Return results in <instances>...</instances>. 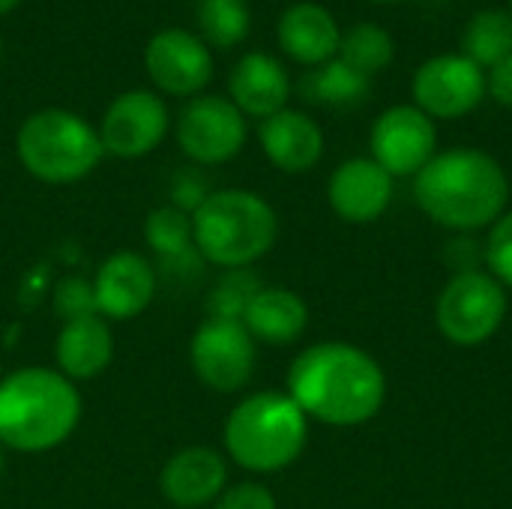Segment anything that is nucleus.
Returning a JSON list of instances; mask_svg holds the SVG:
<instances>
[{"mask_svg":"<svg viewBox=\"0 0 512 509\" xmlns=\"http://www.w3.org/2000/svg\"><path fill=\"white\" fill-rule=\"evenodd\" d=\"M417 207L441 228L474 234L492 228L510 204L504 165L480 147H453L432 156L414 177Z\"/></svg>","mask_w":512,"mask_h":509,"instance_id":"obj_2","label":"nucleus"},{"mask_svg":"<svg viewBox=\"0 0 512 509\" xmlns=\"http://www.w3.org/2000/svg\"><path fill=\"white\" fill-rule=\"evenodd\" d=\"M180 150L201 165H222L246 144V117L225 96H195L177 120Z\"/></svg>","mask_w":512,"mask_h":509,"instance_id":"obj_11","label":"nucleus"},{"mask_svg":"<svg viewBox=\"0 0 512 509\" xmlns=\"http://www.w3.org/2000/svg\"><path fill=\"white\" fill-rule=\"evenodd\" d=\"M414 105L432 120H459L486 99V69L465 54H435L411 78Z\"/></svg>","mask_w":512,"mask_h":509,"instance_id":"obj_8","label":"nucleus"},{"mask_svg":"<svg viewBox=\"0 0 512 509\" xmlns=\"http://www.w3.org/2000/svg\"><path fill=\"white\" fill-rule=\"evenodd\" d=\"M93 291L99 315L114 321H132L150 306L156 294V273L150 261L138 252H114L99 267Z\"/></svg>","mask_w":512,"mask_h":509,"instance_id":"obj_15","label":"nucleus"},{"mask_svg":"<svg viewBox=\"0 0 512 509\" xmlns=\"http://www.w3.org/2000/svg\"><path fill=\"white\" fill-rule=\"evenodd\" d=\"M0 57H3V39H0Z\"/></svg>","mask_w":512,"mask_h":509,"instance_id":"obj_34","label":"nucleus"},{"mask_svg":"<svg viewBox=\"0 0 512 509\" xmlns=\"http://www.w3.org/2000/svg\"><path fill=\"white\" fill-rule=\"evenodd\" d=\"M258 141L264 156L285 174L312 171L324 156V132L321 126L294 108H282L273 117L261 120Z\"/></svg>","mask_w":512,"mask_h":509,"instance_id":"obj_18","label":"nucleus"},{"mask_svg":"<svg viewBox=\"0 0 512 509\" xmlns=\"http://www.w3.org/2000/svg\"><path fill=\"white\" fill-rule=\"evenodd\" d=\"M60 375L69 381H87L108 369L114 360V336L102 315L66 321L54 348Z\"/></svg>","mask_w":512,"mask_h":509,"instance_id":"obj_21","label":"nucleus"},{"mask_svg":"<svg viewBox=\"0 0 512 509\" xmlns=\"http://www.w3.org/2000/svg\"><path fill=\"white\" fill-rule=\"evenodd\" d=\"M168 132V108L156 93L129 90L120 93L99 126L102 150L120 159H138L162 144Z\"/></svg>","mask_w":512,"mask_h":509,"instance_id":"obj_13","label":"nucleus"},{"mask_svg":"<svg viewBox=\"0 0 512 509\" xmlns=\"http://www.w3.org/2000/svg\"><path fill=\"white\" fill-rule=\"evenodd\" d=\"M240 321L255 342L291 345L309 327V306L300 294H294L288 288H261L249 300Z\"/></svg>","mask_w":512,"mask_h":509,"instance_id":"obj_20","label":"nucleus"},{"mask_svg":"<svg viewBox=\"0 0 512 509\" xmlns=\"http://www.w3.org/2000/svg\"><path fill=\"white\" fill-rule=\"evenodd\" d=\"M81 420V396L54 369L30 366L0 381V447L45 453L60 447Z\"/></svg>","mask_w":512,"mask_h":509,"instance_id":"obj_3","label":"nucleus"},{"mask_svg":"<svg viewBox=\"0 0 512 509\" xmlns=\"http://www.w3.org/2000/svg\"><path fill=\"white\" fill-rule=\"evenodd\" d=\"M306 441L309 417L288 393H252L225 420V450L252 474L285 471L303 456Z\"/></svg>","mask_w":512,"mask_h":509,"instance_id":"obj_5","label":"nucleus"},{"mask_svg":"<svg viewBox=\"0 0 512 509\" xmlns=\"http://www.w3.org/2000/svg\"><path fill=\"white\" fill-rule=\"evenodd\" d=\"M228 93H231V102L243 111V117L249 114V117L267 120L288 105L291 78H288V69L273 54L249 51L234 63L228 75Z\"/></svg>","mask_w":512,"mask_h":509,"instance_id":"obj_17","label":"nucleus"},{"mask_svg":"<svg viewBox=\"0 0 512 509\" xmlns=\"http://www.w3.org/2000/svg\"><path fill=\"white\" fill-rule=\"evenodd\" d=\"M276 36L279 48L303 66H324L327 60L339 57L342 30L333 12L321 3L303 0L288 6L279 18Z\"/></svg>","mask_w":512,"mask_h":509,"instance_id":"obj_19","label":"nucleus"},{"mask_svg":"<svg viewBox=\"0 0 512 509\" xmlns=\"http://www.w3.org/2000/svg\"><path fill=\"white\" fill-rule=\"evenodd\" d=\"M54 309L57 315L66 321H78V318H93L99 315V306H96V291H93V282L87 279H63L57 285V294H54Z\"/></svg>","mask_w":512,"mask_h":509,"instance_id":"obj_28","label":"nucleus"},{"mask_svg":"<svg viewBox=\"0 0 512 509\" xmlns=\"http://www.w3.org/2000/svg\"><path fill=\"white\" fill-rule=\"evenodd\" d=\"M0 468H3V459H0Z\"/></svg>","mask_w":512,"mask_h":509,"instance_id":"obj_35","label":"nucleus"},{"mask_svg":"<svg viewBox=\"0 0 512 509\" xmlns=\"http://www.w3.org/2000/svg\"><path fill=\"white\" fill-rule=\"evenodd\" d=\"M327 201L348 225L378 222L393 201V177L372 156L348 159L330 174Z\"/></svg>","mask_w":512,"mask_h":509,"instance_id":"obj_14","label":"nucleus"},{"mask_svg":"<svg viewBox=\"0 0 512 509\" xmlns=\"http://www.w3.org/2000/svg\"><path fill=\"white\" fill-rule=\"evenodd\" d=\"M150 81L168 96H195L213 78V54L204 39L183 27L159 30L144 48Z\"/></svg>","mask_w":512,"mask_h":509,"instance_id":"obj_12","label":"nucleus"},{"mask_svg":"<svg viewBox=\"0 0 512 509\" xmlns=\"http://www.w3.org/2000/svg\"><path fill=\"white\" fill-rule=\"evenodd\" d=\"M213 509H276V498L261 483H237L216 498Z\"/></svg>","mask_w":512,"mask_h":509,"instance_id":"obj_29","label":"nucleus"},{"mask_svg":"<svg viewBox=\"0 0 512 509\" xmlns=\"http://www.w3.org/2000/svg\"><path fill=\"white\" fill-rule=\"evenodd\" d=\"M288 396L324 426L351 429L375 420L387 402L381 363L348 342H318L288 369Z\"/></svg>","mask_w":512,"mask_h":509,"instance_id":"obj_1","label":"nucleus"},{"mask_svg":"<svg viewBox=\"0 0 512 509\" xmlns=\"http://www.w3.org/2000/svg\"><path fill=\"white\" fill-rule=\"evenodd\" d=\"M15 153L36 180L63 186L84 180L105 150L99 132L84 117L63 108H45L21 123Z\"/></svg>","mask_w":512,"mask_h":509,"instance_id":"obj_6","label":"nucleus"},{"mask_svg":"<svg viewBox=\"0 0 512 509\" xmlns=\"http://www.w3.org/2000/svg\"><path fill=\"white\" fill-rule=\"evenodd\" d=\"M198 24L204 39L219 48H234L249 36L252 15L246 0H198Z\"/></svg>","mask_w":512,"mask_h":509,"instance_id":"obj_26","label":"nucleus"},{"mask_svg":"<svg viewBox=\"0 0 512 509\" xmlns=\"http://www.w3.org/2000/svg\"><path fill=\"white\" fill-rule=\"evenodd\" d=\"M21 0H0V15H6V12H12L15 6H18Z\"/></svg>","mask_w":512,"mask_h":509,"instance_id":"obj_31","label":"nucleus"},{"mask_svg":"<svg viewBox=\"0 0 512 509\" xmlns=\"http://www.w3.org/2000/svg\"><path fill=\"white\" fill-rule=\"evenodd\" d=\"M228 486V465L222 453L210 447H186L174 453L159 477L162 495L177 509H198L216 504Z\"/></svg>","mask_w":512,"mask_h":509,"instance_id":"obj_16","label":"nucleus"},{"mask_svg":"<svg viewBox=\"0 0 512 509\" xmlns=\"http://www.w3.org/2000/svg\"><path fill=\"white\" fill-rule=\"evenodd\" d=\"M375 3H405V0H375Z\"/></svg>","mask_w":512,"mask_h":509,"instance_id":"obj_32","label":"nucleus"},{"mask_svg":"<svg viewBox=\"0 0 512 509\" xmlns=\"http://www.w3.org/2000/svg\"><path fill=\"white\" fill-rule=\"evenodd\" d=\"M504 9H507V12H510V15H512V0H507V6H504Z\"/></svg>","mask_w":512,"mask_h":509,"instance_id":"obj_33","label":"nucleus"},{"mask_svg":"<svg viewBox=\"0 0 512 509\" xmlns=\"http://www.w3.org/2000/svg\"><path fill=\"white\" fill-rule=\"evenodd\" d=\"M396 57V39L387 27L363 21L354 24L348 33H342L339 42V60H345L348 66H354L363 75H378L384 72Z\"/></svg>","mask_w":512,"mask_h":509,"instance_id":"obj_25","label":"nucleus"},{"mask_svg":"<svg viewBox=\"0 0 512 509\" xmlns=\"http://www.w3.org/2000/svg\"><path fill=\"white\" fill-rule=\"evenodd\" d=\"M192 234L204 261L243 270L276 246L279 219L258 192L219 189L192 210Z\"/></svg>","mask_w":512,"mask_h":509,"instance_id":"obj_4","label":"nucleus"},{"mask_svg":"<svg viewBox=\"0 0 512 509\" xmlns=\"http://www.w3.org/2000/svg\"><path fill=\"white\" fill-rule=\"evenodd\" d=\"M303 93H306V99H312L318 105L351 108V105H357V102L366 99V93H369V75H363L354 66H348L345 60L333 57L324 66H315L312 75H306Z\"/></svg>","mask_w":512,"mask_h":509,"instance_id":"obj_23","label":"nucleus"},{"mask_svg":"<svg viewBox=\"0 0 512 509\" xmlns=\"http://www.w3.org/2000/svg\"><path fill=\"white\" fill-rule=\"evenodd\" d=\"M507 288L489 270L453 273L435 300L438 333L456 348H480L507 321Z\"/></svg>","mask_w":512,"mask_h":509,"instance_id":"obj_7","label":"nucleus"},{"mask_svg":"<svg viewBox=\"0 0 512 509\" xmlns=\"http://www.w3.org/2000/svg\"><path fill=\"white\" fill-rule=\"evenodd\" d=\"M144 237L153 246V252L168 261L186 267L195 249V234H192V216L180 207H159L147 216L144 222Z\"/></svg>","mask_w":512,"mask_h":509,"instance_id":"obj_24","label":"nucleus"},{"mask_svg":"<svg viewBox=\"0 0 512 509\" xmlns=\"http://www.w3.org/2000/svg\"><path fill=\"white\" fill-rule=\"evenodd\" d=\"M189 357L204 387L216 393H237L255 372L258 342L249 336L243 321L207 318L192 339Z\"/></svg>","mask_w":512,"mask_h":509,"instance_id":"obj_9","label":"nucleus"},{"mask_svg":"<svg viewBox=\"0 0 512 509\" xmlns=\"http://www.w3.org/2000/svg\"><path fill=\"white\" fill-rule=\"evenodd\" d=\"M483 264L507 291H512V210H507L492 225V231L483 243Z\"/></svg>","mask_w":512,"mask_h":509,"instance_id":"obj_27","label":"nucleus"},{"mask_svg":"<svg viewBox=\"0 0 512 509\" xmlns=\"http://www.w3.org/2000/svg\"><path fill=\"white\" fill-rule=\"evenodd\" d=\"M459 54L480 69H492L512 54V15L507 9H480L462 30Z\"/></svg>","mask_w":512,"mask_h":509,"instance_id":"obj_22","label":"nucleus"},{"mask_svg":"<svg viewBox=\"0 0 512 509\" xmlns=\"http://www.w3.org/2000/svg\"><path fill=\"white\" fill-rule=\"evenodd\" d=\"M486 93L504 105V108H512V54L507 60H501L498 66H492L486 72Z\"/></svg>","mask_w":512,"mask_h":509,"instance_id":"obj_30","label":"nucleus"},{"mask_svg":"<svg viewBox=\"0 0 512 509\" xmlns=\"http://www.w3.org/2000/svg\"><path fill=\"white\" fill-rule=\"evenodd\" d=\"M372 159L396 180L417 177L438 153V126L414 102L387 108L369 135Z\"/></svg>","mask_w":512,"mask_h":509,"instance_id":"obj_10","label":"nucleus"}]
</instances>
